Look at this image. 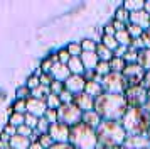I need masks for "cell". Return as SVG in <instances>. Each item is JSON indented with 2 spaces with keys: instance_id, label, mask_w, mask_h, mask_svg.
<instances>
[{
  "instance_id": "cell-2",
  "label": "cell",
  "mask_w": 150,
  "mask_h": 149,
  "mask_svg": "<svg viewBox=\"0 0 150 149\" xmlns=\"http://www.w3.org/2000/svg\"><path fill=\"white\" fill-rule=\"evenodd\" d=\"M96 135H98V146L103 149H120L128 137L122 122L116 120H103L101 125L96 129Z\"/></svg>"
},
{
  "instance_id": "cell-7",
  "label": "cell",
  "mask_w": 150,
  "mask_h": 149,
  "mask_svg": "<svg viewBox=\"0 0 150 149\" xmlns=\"http://www.w3.org/2000/svg\"><path fill=\"white\" fill-rule=\"evenodd\" d=\"M101 85H103V90L105 93H113V95H123L127 92V81L123 78L122 73H108L106 76H103L101 80Z\"/></svg>"
},
{
  "instance_id": "cell-36",
  "label": "cell",
  "mask_w": 150,
  "mask_h": 149,
  "mask_svg": "<svg viewBox=\"0 0 150 149\" xmlns=\"http://www.w3.org/2000/svg\"><path fill=\"white\" fill-rule=\"evenodd\" d=\"M49 127H51V122H49L46 117H41V119H39V124H37V127H35V130H37L39 134H47Z\"/></svg>"
},
{
  "instance_id": "cell-37",
  "label": "cell",
  "mask_w": 150,
  "mask_h": 149,
  "mask_svg": "<svg viewBox=\"0 0 150 149\" xmlns=\"http://www.w3.org/2000/svg\"><path fill=\"white\" fill-rule=\"evenodd\" d=\"M12 110L17 114H27V100H15Z\"/></svg>"
},
{
  "instance_id": "cell-27",
  "label": "cell",
  "mask_w": 150,
  "mask_h": 149,
  "mask_svg": "<svg viewBox=\"0 0 150 149\" xmlns=\"http://www.w3.org/2000/svg\"><path fill=\"white\" fill-rule=\"evenodd\" d=\"M110 68L113 73H123V69L127 68V63L123 61V58H113L110 61Z\"/></svg>"
},
{
  "instance_id": "cell-29",
  "label": "cell",
  "mask_w": 150,
  "mask_h": 149,
  "mask_svg": "<svg viewBox=\"0 0 150 149\" xmlns=\"http://www.w3.org/2000/svg\"><path fill=\"white\" fill-rule=\"evenodd\" d=\"M101 44L103 46H106L108 49H111L113 53H115V49L120 44H118V41H116V37L115 36H106V34H103V39H101Z\"/></svg>"
},
{
  "instance_id": "cell-9",
  "label": "cell",
  "mask_w": 150,
  "mask_h": 149,
  "mask_svg": "<svg viewBox=\"0 0 150 149\" xmlns=\"http://www.w3.org/2000/svg\"><path fill=\"white\" fill-rule=\"evenodd\" d=\"M69 132H71V127L64 125L61 122H56V124H51L47 134L52 137L56 144H62V142H69Z\"/></svg>"
},
{
  "instance_id": "cell-49",
  "label": "cell",
  "mask_w": 150,
  "mask_h": 149,
  "mask_svg": "<svg viewBox=\"0 0 150 149\" xmlns=\"http://www.w3.org/2000/svg\"><path fill=\"white\" fill-rule=\"evenodd\" d=\"M103 34H106V36H115L116 31H115V27H113V22H110V24H106V26L103 27Z\"/></svg>"
},
{
  "instance_id": "cell-6",
  "label": "cell",
  "mask_w": 150,
  "mask_h": 149,
  "mask_svg": "<svg viewBox=\"0 0 150 149\" xmlns=\"http://www.w3.org/2000/svg\"><path fill=\"white\" fill-rule=\"evenodd\" d=\"M125 100L128 103V108H140V107H147L150 93L147 92V88L140 85V87H128L127 92L123 93Z\"/></svg>"
},
{
  "instance_id": "cell-59",
  "label": "cell",
  "mask_w": 150,
  "mask_h": 149,
  "mask_svg": "<svg viewBox=\"0 0 150 149\" xmlns=\"http://www.w3.org/2000/svg\"><path fill=\"white\" fill-rule=\"evenodd\" d=\"M96 149H103V148H96Z\"/></svg>"
},
{
  "instance_id": "cell-5",
  "label": "cell",
  "mask_w": 150,
  "mask_h": 149,
  "mask_svg": "<svg viewBox=\"0 0 150 149\" xmlns=\"http://www.w3.org/2000/svg\"><path fill=\"white\" fill-rule=\"evenodd\" d=\"M83 120V112L74 103H62L57 108V122H61L68 127H74Z\"/></svg>"
},
{
  "instance_id": "cell-48",
  "label": "cell",
  "mask_w": 150,
  "mask_h": 149,
  "mask_svg": "<svg viewBox=\"0 0 150 149\" xmlns=\"http://www.w3.org/2000/svg\"><path fill=\"white\" fill-rule=\"evenodd\" d=\"M140 39H142L143 46L147 47V49H150V27L143 31V34H142V37H140Z\"/></svg>"
},
{
  "instance_id": "cell-19",
  "label": "cell",
  "mask_w": 150,
  "mask_h": 149,
  "mask_svg": "<svg viewBox=\"0 0 150 149\" xmlns=\"http://www.w3.org/2000/svg\"><path fill=\"white\" fill-rule=\"evenodd\" d=\"M84 92L89 93L93 98H98V97H101L105 93V90H103V85L101 81H86V88H84Z\"/></svg>"
},
{
  "instance_id": "cell-22",
  "label": "cell",
  "mask_w": 150,
  "mask_h": 149,
  "mask_svg": "<svg viewBox=\"0 0 150 149\" xmlns=\"http://www.w3.org/2000/svg\"><path fill=\"white\" fill-rule=\"evenodd\" d=\"M96 54H98L100 61H106V63H110V61L115 58L113 51H111V49H108L106 46H103L101 42H100V44H98V47H96Z\"/></svg>"
},
{
  "instance_id": "cell-40",
  "label": "cell",
  "mask_w": 150,
  "mask_h": 149,
  "mask_svg": "<svg viewBox=\"0 0 150 149\" xmlns=\"http://www.w3.org/2000/svg\"><path fill=\"white\" fill-rule=\"evenodd\" d=\"M51 93L52 95H61L62 92H64V90H66V88H64V83H62V81H52V85H51Z\"/></svg>"
},
{
  "instance_id": "cell-43",
  "label": "cell",
  "mask_w": 150,
  "mask_h": 149,
  "mask_svg": "<svg viewBox=\"0 0 150 149\" xmlns=\"http://www.w3.org/2000/svg\"><path fill=\"white\" fill-rule=\"evenodd\" d=\"M57 59H59V63H62V64H68L69 59H71V54L68 53V49H59V51H57Z\"/></svg>"
},
{
  "instance_id": "cell-1",
  "label": "cell",
  "mask_w": 150,
  "mask_h": 149,
  "mask_svg": "<svg viewBox=\"0 0 150 149\" xmlns=\"http://www.w3.org/2000/svg\"><path fill=\"white\" fill-rule=\"evenodd\" d=\"M95 110L100 114L103 120H116L122 122L128 110V103L123 95L103 93L95 100Z\"/></svg>"
},
{
  "instance_id": "cell-30",
  "label": "cell",
  "mask_w": 150,
  "mask_h": 149,
  "mask_svg": "<svg viewBox=\"0 0 150 149\" xmlns=\"http://www.w3.org/2000/svg\"><path fill=\"white\" fill-rule=\"evenodd\" d=\"M15 97H17V100H29L32 97V90L27 88L25 85L24 87H19L15 90Z\"/></svg>"
},
{
  "instance_id": "cell-57",
  "label": "cell",
  "mask_w": 150,
  "mask_h": 149,
  "mask_svg": "<svg viewBox=\"0 0 150 149\" xmlns=\"http://www.w3.org/2000/svg\"><path fill=\"white\" fill-rule=\"evenodd\" d=\"M145 108L149 110V114H150V97H149V102H147V107H145Z\"/></svg>"
},
{
  "instance_id": "cell-34",
  "label": "cell",
  "mask_w": 150,
  "mask_h": 149,
  "mask_svg": "<svg viewBox=\"0 0 150 149\" xmlns=\"http://www.w3.org/2000/svg\"><path fill=\"white\" fill-rule=\"evenodd\" d=\"M123 61H125L127 64H133V63H137V61H138V51H135L133 47H128L127 54L123 56Z\"/></svg>"
},
{
  "instance_id": "cell-55",
  "label": "cell",
  "mask_w": 150,
  "mask_h": 149,
  "mask_svg": "<svg viewBox=\"0 0 150 149\" xmlns=\"http://www.w3.org/2000/svg\"><path fill=\"white\" fill-rule=\"evenodd\" d=\"M143 10L150 15V0H145V7H143Z\"/></svg>"
},
{
  "instance_id": "cell-44",
  "label": "cell",
  "mask_w": 150,
  "mask_h": 149,
  "mask_svg": "<svg viewBox=\"0 0 150 149\" xmlns=\"http://www.w3.org/2000/svg\"><path fill=\"white\" fill-rule=\"evenodd\" d=\"M17 134H19V135H24V137H29V139H30V135L34 134V129L27 127V125L24 124V125H21V127H17Z\"/></svg>"
},
{
  "instance_id": "cell-58",
  "label": "cell",
  "mask_w": 150,
  "mask_h": 149,
  "mask_svg": "<svg viewBox=\"0 0 150 149\" xmlns=\"http://www.w3.org/2000/svg\"><path fill=\"white\" fill-rule=\"evenodd\" d=\"M147 137H149V141H150V130H149V134H147Z\"/></svg>"
},
{
  "instance_id": "cell-47",
  "label": "cell",
  "mask_w": 150,
  "mask_h": 149,
  "mask_svg": "<svg viewBox=\"0 0 150 149\" xmlns=\"http://www.w3.org/2000/svg\"><path fill=\"white\" fill-rule=\"evenodd\" d=\"M39 80H41V85H44V87H51V85H52V81H54V78H52L51 74L42 73L41 76H39Z\"/></svg>"
},
{
  "instance_id": "cell-45",
  "label": "cell",
  "mask_w": 150,
  "mask_h": 149,
  "mask_svg": "<svg viewBox=\"0 0 150 149\" xmlns=\"http://www.w3.org/2000/svg\"><path fill=\"white\" fill-rule=\"evenodd\" d=\"M59 98H61L62 103H73V98H74V95L71 93V92H68V90H64V92L59 95Z\"/></svg>"
},
{
  "instance_id": "cell-25",
  "label": "cell",
  "mask_w": 150,
  "mask_h": 149,
  "mask_svg": "<svg viewBox=\"0 0 150 149\" xmlns=\"http://www.w3.org/2000/svg\"><path fill=\"white\" fill-rule=\"evenodd\" d=\"M115 37H116L120 46H127V47L132 46V41L133 39H132V36L128 34V31H120V32L115 34Z\"/></svg>"
},
{
  "instance_id": "cell-61",
  "label": "cell",
  "mask_w": 150,
  "mask_h": 149,
  "mask_svg": "<svg viewBox=\"0 0 150 149\" xmlns=\"http://www.w3.org/2000/svg\"><path fill=\"white\" fill-rule=\"evenodd\" d=\"M0 149H2V148H0Z\"/></svg>"
},
{
  "instance_id": "cell-33",
  "label": "cell",
  "mask_w": 150,
  "mask_h": 149,
  "mask_svg": "<svg viewBox=\"0 0 150 149\" xmlns=\"http://www.w3.org/2000/svg\"><path fill=\"white\" fill-rule=\"evenodd\" d=\"M96 74H98V76H106V74L108 73H111V68H110V63H106V61H100V63H98V66H96Z\"/></svg>"
},
{
  "instance_id": "cell-17",
  "label": "cell",
  "mask_w": 150,
  "mask_h": 149,
  "mask_svg": "<svg viewBox=\"0 0 150 149\" xmlns=\"http://www.w3.org/2000/svg\"><path fill=\"white\" fill-rule=\"evenodd\" d=\"M83 61V64H84V68L86 69H96V66H98V63H100V58H98V54L95 53H89V51H83V54L79 56Z\"/></svg>"
},
{
  "instance_id": "cell-14",
  "label": "cell",
  "mask_w": 150,
  "mask_h": 149,
  "mask_svg": "<svg viewBox=\"0 0 150 149\" xmlns=\"http://www.w3.org/2000/svg\"><path fill=\"white\" fill-rule=\"evenodd\" d=\"M128 24H133V26L142 27L143 31L150 27V15L145 10H140V12H133L130 14V22Z\"/></svg>"
},
{
  "instance_id": "cell-52",
  "label": "cell",
  "mask_w": 150,
  "mask_h": 149,
  "mask_svg": "<svg viewBox=\"0 0 150 149\" xmlns=\"http://www.w3.org/2000/svg\"><path fill=\"white\" fill-rule=\"evenodd\" d=\"M49 149H76V148H73L69 142H62V144H52Z\"/></svg>"
},
{
  "instance_id": "cell-12",
  "label": "cell",
  "mask_w": 150,
  "mask_h": 149,
  "mask_svg": "<svg viewBox=\"0 0 150 149\" xmlns=\"http://www.w3.org/2000/svg\"><path fill=\"white\" fill-rule=\"evenodd\" d=\"M120 149H150V141H149L147 135L127 137V141L122 144Z\"/></svg>"
},
{
  "instance_id": "cell-23",
  "label": "cell",
  "mask_w": 150,
  "mask_h": 149,
  "mask_svg": "<svg viewBox=\"0 0 150 149\" xmlns=\"http://www.w3.org/2000/svg\"><path fill=\"white\" fill-rule=\"evenodd\" d=\"M122 5L125 7L130 14L140 12V10H143V7H145V0H127V2H123Z\"/></svg>"
},
{
  "instance_id": "cell-41",
  "label": "cell",
  "mask_w": 150,
  "mask_h": 149,
  "mask_svg": "<svg viewBox=\"0 0 150 149\" xmlns=\"http://www.w3.org/2000/svg\"><path fill=\"white\" fill-rule=\"evenodd\" d=\"M41 85V80H39V76L37 74H30L27 78V83H25V87L30 88V90H34V88H37Z\"/></svg>"
},
{
  "instance_id": "cell-8",
  "label": "cell",
  "mask_w": 150,
  "mask_h": 149,
  "mask_svg": "<svg viewBox=\"0 0 150 149\" xmlns=\"http://www.w3.org/2000/svg\"><path fill=\"white\" fill-rule=\"evenodd\" d=\"M122 74H123V78H125L128 87H140V85H143V80H145L147 71L138 63H133V64H127V68L123 69Z\"/></svg>"
},
{
  "instance_id": "cell-42",
  "label": "cell",
  "mask_w": 150,
  "mask_h": 149,
  "mask_svg": "<svg viewBox=\"0 0 150 149\" xmlns=\"http://www.w3.org/2000/svg\"><path fill=\"white\" fill-rule=\"evenodd\" d=\"M37 124H39V117H35V115H32V114H25V125H27V127L35 129Z\"/></svg>"
},
{
  "instance_id": "cell-11",
  "label": "cell",
  "mask_w": 150,
  "mask_h": 149,
  "mask_svg": "<svg viewBox=\"0 0 150 149\" xmlns=\"http://www.w3.org/2000/svg\"><path fill=\"white\" fill-rule=\"evenodd\" d=\"M73 103H74V105L79 108L81 112H89V110H95V98H93L89 93H86V92L74 95Z\"/></svg>"
},
{
  "instance_id": "cell-32",
  "label": "cell",
  "mask_w": 150,
  "mask_h": 149,
  "mask_svg": "<svg viewBox=\"0 0 150 149\" xmlns=\"http://www.w3.org/2000/svg\"><path fill=\"white\" fill-rule=\"evenodd\" d=\"M46 103H47V108H52V110H57V108L62 105L61 98H59V95H49L47 100H46Z\"/></svg>"
},
{
  "instance_id": "cell-13",
  "label": "cell",
  "mask_w": 150,
  "mask_h": 149,
  "mask_svg": "<svg viewBox=\"0 0 150 149\" xmlns=\"http://www.w3.org/2000/svg\"><path fill=\"white\" fill-rule=\"evenodd\" d=\"M47 112V103L44 100H37V98H29L27 100V114H32L35 117H44Z\"/></svg>"
},
{
  "instance_id": "cell-51",
  "label": "cell",
  "mask_w": 150,
  "mask_h": 149,
  "mask_svg": "<svg viewBox=\"0 0 150 149\" xmlns=\"http://www.w3.org/2000/svg\"><path fill=\"white\" fill-rule=\"evenodd\" d=\"M113 22V27H115L116 32H120V31H127V24H123V22H118V20H111Z\"/></svg>"
},
{
  "instance_id": "cell-4",
  "label": "cell",
  "mask_w": 150,
  "mask_h": 149,
  "mask_svg": "<svg viewBox=\"0 0 150 149\" xmlns=\"http://www.w3.org/2000/svg\"><path fill=\"white\" fill-rule=\"evenodd\" d=\"M69 144L76 149H96L98 146V135L96 129L89 127L86 124H78L74 127H71L69 132Z\"/></svg>"
},
{
  "instance_id": "cell-39",
  "label": "cell",
  "mask_w": 150,
  "mask_h": 149,
  "mask_svg": "<svg viewBox=\"0 0 150 149\" xmlns=\"http://www.w3.org/2000/svg\"><path fill=\"white\" fill-rule=\"evenodd\" d=\"M37 142H39L44 149H49L52 144H56V142L52 141V137H51L49 134H41V137H39V141H37Z\"/></svg>"
},
{
  "instance_id": "cell-28",
  "label": "cell",
  "mask_w": 150,
  "mask_h": 149,
  "mask_svg": "<svg viewBox=\"0 0 150 149\" xmlns=\"http://www.w3.org/2000/svg\"><path fill=\"white\" fill-rule=\"evenodd\" d=\"M8 124L14 125L15 129L24 125V124H25V114H17V112H14V114L8 117Z\"/></svg>"
},
{
  "instance_id": "cell-26",
  "label": "cell",
  "mask_w": 150,
  "mask_h": 149,
  "mask_svg": "<svg viewBox=\"0 0 150 149\" xmlns=\"http://www.w3.org/2000/svg\"><path fill=\"white\" fill-rule=\"evenodd\" d=\"M115 20L123 22V24H128L130 22V12L123 5H120L118 9H116V12H115Z\"/></svg>"
},
{
  "instance_id": "cell-18",
  "label": "cell",
  "mask_w": 150,
  "mask_h": 149,
  "mask_svg": "<svg viewBox=\"0 0 150 149\" xmlns=\"http://www.w3.org/2000/svg\"><path fill=\"white\" fill-rule=\"evenodd\" d=\"M8 144H10V148H14V149H29L30 148V144H32V141H30L29 137H24V135L15 134V135L10 137Z\"/></svg>"
},
{
  "instance_id": "cell-20",
  "label": "cell",
  "mask_w": 150,
  "mask_h": 149,
  "mask_svg": "<svg viewBox=\"0 0 150 149\" xmlns=\"http://www.w3.org/2000/svg\"><path fill=\"white\" fill-rule=\"evenodd\" d=\"M68 68H69V71H71V74H79V76H83L84 71H86L81 58H71L68 63Z\"/></svg>"
},
{
  "instance_id": "cell-10",
  "label": "cell",
  "mask_w": 150,
  "mask_h": 149,
  "mask_svg": "<svg viewBox=\"0 0 150 149\" xmlns=\"http://www.w3.org/2000/svg\"><path fill=\"white\" fill-rule=\"evenodd\" d=\"M64 88L68 92H71L73 95L83 93L84 88H86V80H84V76H79V74H71L68 80L64 81Z\"/></svg>"
},
{
  "instance_id": "cell-21",
  "label": "cell",
  "mask_w": 150,
  "mask_h": 149,
  "mask_svg": "<svg viewBox=\"0 0 150 149\" xmlns=\"http://www.w3.org/2000/svg\"><path fill=\"white\" fill-rule=\"evenodd\" d=\"M145 71H150V49L143 47L138 51V61H137Z\"/></svg>"
},
{
  "instance_id": "cell-15",
  "label": "cell",
  "mask_w": 150,
  "mask_h": 149,
  "mask_svg": "<svg viewBox=\"0 0 150 149\" xmlns=\"http://www.w3.org/2000/svg\"><path fill=\"white\" fill-rule=\"evenodd\" d=\"M51 76L54 78L56 81H64L68 80L69 76H71V71H69L68 64H62V63H56L54 68L51 69Z\"/></svg>"
},
{
  "instance_id": "cell-38",
  "label": "cell",
  "mask_w": 150,
  "mask_h": 149,
  "mask_svg": "<svg viewBox=\"0 0 150 149\" xmlns=\"http://www.w3.org/2000/svg\"><path fill=\"white\" fill-rule=\"evenodd\" d=\"M81 47L83 51H89V53H95L96 47H98V44H96L93 39H83L81 41Z\"/></svg>"
},
{
  "instance_id": "cell-35",
  "label": "cell",
  "mask_w": 150,
  "mask_h": 149,
  "mask_svg": "<svg viewBox=\"0 0 150 149\" xmlns=\"http://www.w3.org/2000/svg\"><path fill=\"white\" fill-rule=\"evenodd\" d=\"M127 31H128V34L132 36V39H140L143 34V29L138 26H133V24H127Z\"/></svg>"
},
{
  "instance_id": "cell-50",
  "label": "cell",
  "mask_w": 150,
  "mask_h": 149,
  "mask_svg": "<svg viewBox=\"0 0 150 149\" xmlns=\"http://www.w3.org/2000/svg\"><path fill=\"white\" fill-rule=\"evenodd\" d=\"M127 51H128V47H127V46H118L113 54H115V58H123V56L127 54Z\"/></svg>"
},
{
  "instance_id": "cell-53",
  "label": "cell",
  "mask_w": 150,
  "mask_h": 149,
  "mask_svg": "<svg viewBox=\"0 0 150 149\" xmlns=\"http://www.w3.org/2000/svg\"><path fill=\"white\" fill-rule=\"evenodd\" d=\"M4 132H5V134H8L10 137H12V135H15V134H17V129H15L14 125H10V124H7V125L4 127Z\"/></svg>"
},
{
  "instance_id": "cell-3",
  "label": "cell",
  "mask_w": 150,
  "mask_h": 149,
  "mask_svg": "<svg viewBox=\"0 0 150 149\" xmlns=\"http://www.w3.org/2000/svg\"><path fill=\"white\" fill-rule=\"evenodd\" d=\"M122 125L128 137L147 135L150 130V114L145 107L128 108L125 117L122 119Z\"/></svg>"
},
{
  "instance_id": "cell-56",
  "label": "cell",
  "mask_w": 150,
  "mask_h": 149,
  "mask_svg": "<svg viewBox=\"0 0 150 149\" xmlns=\"http://www.w3.org/2000/svg\"><path fill=\"white\" fill-rule=\"evenodd\" d=\"M29 149H44V148H42V146L39 144V142H32V144H30V148H29Z\"/></svg>"
},
{
  "instance_id": "cell-31",
  "label": "cell",
  "mask_w": 150,
  "mask_h": 149,
  "mask_svg": "<svg viewBox=\"0 0 150 149\" xmlns=\"http://www.w3.org/2000/svg\"><path fill=\"white\" fill-rule=\"evenodd\" d=\"M68 53L71 54V58H79L83 54V47H81V42H71L68 44Z\"/></svg>"
},
{
  "instance_id": "cell-46",
  "label": "cell",
  "mask_w": 150,
  "mask_h": 149,
  "mask_svg": "<svg viewBox=\"0 0 150 149\" xmlns=\"http://www.w3.org/2000/svg\"><path fill=\"white\" fill-rule=\"evenodd\" d=\"M44 117H46L51 124H56V122H57V110L47 108V112H46V115H44Z\"/></svg>"
},
{
  "instance_id": "cell-60",
  "label": "cell",
  "mask_w": 150,
  "mask_h": 149,
  "mask_svg": "<svg viewBox=\"0 0 150 149\" xmlns=\"http://www.w3.org/2000/svg\"><path fill=\"white\" fill-rule=\"evenodd\" d=\"M8 149H14V148H8Z\"/></svg>"
},
{
  "instance_id": "cell-16",
  "label": "cell",
  "mask_w": 150,
  "mask_h": 149,
  "mask_svg": "<svg viewBox=\"0 0 150 149\" xmlns=\"http://www.w3.org/2000/svg\"><path fill=\"white\" fill-rule=\"evenodd\" d=\"M83 124H86V125H89V127L93 129H98L100 125H101L103 119L100 117V114L96 112V110H89V112H83Z\"/></svg>"
},
{
  "instance_id": "cell-54",
  "label": "cell",
  "mask_w": 150,
  "mask_h": 149,
  "mask_svg": "<svg viewBox=\"0 0 150 149\" xmlns=\"http://www.w3.org/2000/svg\"><path fill=\"white\" fill-rule=\"evenodd\" d=\"M143 87L147 88V92L150 93V71H147V74H145V80H143Z\"/></svg>"
},
{
  "instance_id": "cell-24",
  "label": "cell",
  "mask_w": 150,
  "mask_h": 149,
  "mask_svg": "<svg viewBox=\"0 0 150 149\" xmlns=\"http://www.w3.org/2000/svg\"><path fill=\"white\" fill-rule=\"evenodd\" d=\"M51 95V88L44 87V85H39L37 88L32 90V98H37V100H47V97Z\"/></svg>"
}]
</instances>
